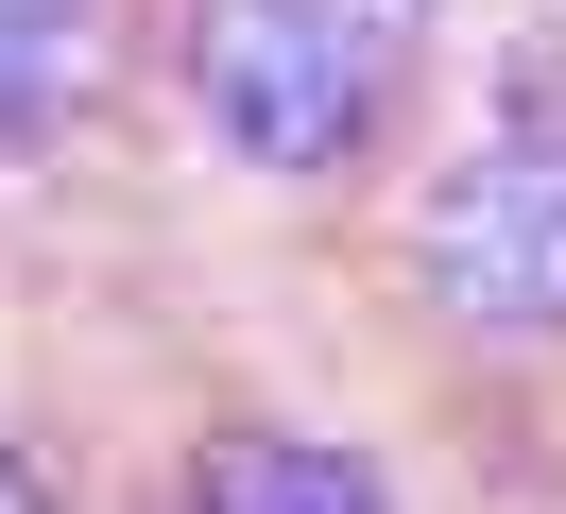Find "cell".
<instances>
[{
	"label": "cell",
	"mask_w": 566,
	"mask_h": 514,
	"mask_svg": "<svg viewBox=\"0 0 566 514\" xmlns=\"http://www.w3.org/2000/svg\"><path fill=\"white\" fill-rule=\"evenodd\" d=\"M412 52V0H189V103L241 171H360Z\"/></svg>",
	"instance_id": "obj_1"
},
{
	"label": "cell",
	"mask_w": 566,
	"mask_h": 514,
	"mask_svg": "<svg viewBox=\"0 0 566 514\" xmlns=\"http://www.w3.org/2000/svg\"><path fill=\"white\" fill-rule=\"evenodd\" d=\"M412 258H429V308H463L497 343H566V137H515V155L447 171Z\"/></svg>",
	"instance_id": "obj_2"
},
{
	"label": "cell",
	"mask_w": 566,
	"mask_h": 514,
	"mask_svg": "<svg viewBox=\"0 0 566 514\" xmlns=\"http://www.w3.org/2000/svg\"><path fill=\"white\" fill-rule=\"evenodd\" d=\"M189 514H395L378 463L326 429H223L207 463H189Z\"/></svg>",
	"instance_id": "obj_3"
},
{
	"label": "cell",
	"mask_w": 566,
	"mask_h": 514,
	"mask_svg": "<svg viewBox=\"0 0 566 514\" xmlns=\"http://www.w3.org/2000/svg\"><path fill=\"white\" fill-rule=\"evenodd\" d=\"M70 18L86 0H0V103H35L52 69H70Z\"/></svg>",
	"instance_id": "obj_4"
},
{
	"label": "cell",
	"mask_w": 566,
	"mask_h": 514,
	"mask_svg": "<svg viewBox=\"0 0 566 514\" xmlns=\"http://www.w3.org/2000/svg\"><path fill=\"white\" fill-rule=\"evenodd\" d=\"M0 514H52V480H35V445H0Z\"/></svg>",
	"instance_id": "obj_5"
}]
</instances>
